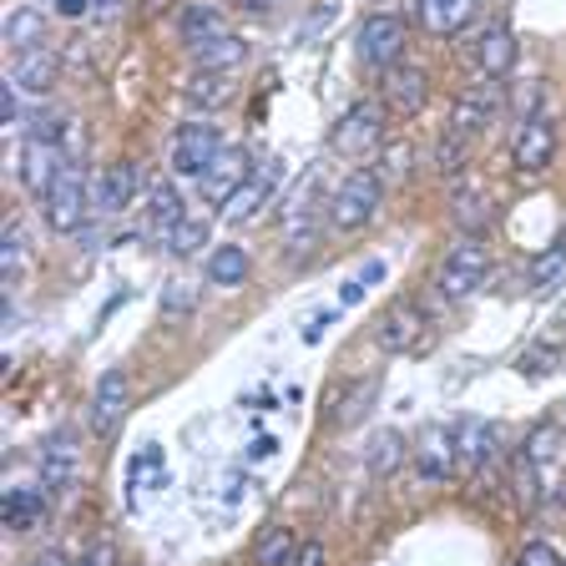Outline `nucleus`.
<instances>
[{
	"label": "nucleus",
	"mask_w": 566,
	"mask_h": 566,
	"mask_svg": "<svg viewBox=\"0 0 566 566\" xmlns=\"http://www.w3.org/2000/svg\"><path fill=\"white\" fill-rule=\"evenodd\" d=\"M208 279L218 283V289H238V283H248V248L238 243H223L208 253Z\"/></svg>",
	"instance_id": "26"
},
{
	"label": "nucleus",
	"mask_w": 566,
	"mask_h": 566,
	"mask_svg": "<svg viewBox=\"0 0 566 566\" xmlns=\"http://www.w3.org/2000/svg\"><path fill=\"white\" fill-rule=\"evenodd\" d=\"M46 511V491H35V485H15L6 491V526L11 531H31Z\"/></svg>",
	"instance_id": "27"
},
{
	"label": "nucleus",
	"mask_w": 566,
	"mask_h": 566,
	"mask_svg": "<svg viewBox=\"0 0 566 566\" xmlns=\"http://www.w3.org/2000/svg\"><path fill=\"white\" fill-rule=\"evenodd\" d=\"M15 92H21V86H15V82H0V122H15V112H21V102H15Z\"/></svg>",
	"instance_id": "43"
},
{
	"label": "nucleus",
	"mask_w": 566,
	"mask_h": 566,
	"mask_svg": "<svg viewBox=\"0 0 566 566\" xmlns=\"http://www.w3.org/2000/svg\"><path fill=\"white\" fill-rule=\"evenodd\" d=\"M31 566H66V562H61V556L56 552H46V556H35V562Z\"/></svg>",
	"instance_id": "52"
},
{
	"label": "nucleus",
	"mask_w": 566,
	"mask_h": 566,
	"mask_svg": "<svg viewBox=\"0 0 566 566\" xmlns=\"http://www.w3.org/2000/svg\"><path fill=\"white\" fill-rule=\"evenodd\" d=\"M420 339H424V314L415 304H389L385 314H379V324H375V344L385 354H410V349H420Z\"/></svg>",
	"instance_id": "9"
},
{
	"label": "nucleus",
	"mask_w": 566,
	"mask_h": 566,
	"mask_svg": "<svg viewBox=\"0 0 566 566\" xmlns=\"http://www.w3.org/2000/svg\"><path fill=\"white\" fill-rule=\"evenodd\" d=\"M405 460V440L395 436V430H379V436H369V446H365V465H369V475H389L395 465Z\"/></svg>",
	"instance_id": "31"
},
{
	"label": "nucleus",
	"mask_w": 566,
	"mask_h": 566,
	"mask_svg": "<svg viewBox=\"0 0 566 566\" xmlns=\"http://www.w3.org/2000/svg\"><path fill=\"white\" fill-rule=\"evenodd\" d=\"M405 163H410V147H385V172L389 177H400Z\"/></svg>",
	"instance_id": "45"
},
{
	"label": "nucleus",
	"mask_w": 566,
	"mask_h": 566,
	"mask_svg": "<svg viewBox=\"0 0 566 566\" xmlns=\"http://www.w3.org/2000/svg\"><path fill=\"white\" fill-rule=\"evenodd\" d=\"M365 289H369V283H359V279H349V283H344V304H359V298H365Z\"/></svg>",
	"instance_id": "50"
},
{
	"label": "nucleus",
	"mask_w": 566,
	"mask_h": 566,
	"mask_svg": "<svg viewBox=\"0 0 566 566\" xmlns=\"http://www.w3.org/2000/svg\"><path fill=\"white\" fill-rule=\"evenodd\" d=\"M137 188H142V172H137V163H117V167H106L102 172V182H96V198H92V208L96 212H122L127 202H137Z\"/></svg>",
	"instance_id": "17"
},
{
	"label": "nucleus",
	"mask_w": 566,
	"mask_h": 566,
	"mask_svg": "<svg viewBox=\"0 0 566 566\" xmlns=\"http://www.w3.org/2000/svg\"><path fill=\"white\" fill-rule=\"evenodd\" d=\"M147 212H153V233L163 238H172V228L177 223H188V218H182V192L172 188V182H157L153 192H147Z\"/></svg>",
	"instance_id": "25"
},
{
	"label": "nucleus",
	"mask_w": 566,
	"mask_h": 566,
	"mask_svg": "<svg viewBox=\"0 0 566 566\" xmlns=\"http://www.w3.org/2000/svg\"><path fill=\"white\" fill-rule=\"evenodd\" d=\"M375 212H379V177L375 172H349L339 182V192H334V202H329V223L339 228V233H354V228H365Z\"/></svg>",
	"instance_id": "4"
},
{
	"label": "nucleus",
	"mask_w": 566,
	"mask_h": 566,
	"mask_svg": "<svg viewBox=\"0 0 566 566\" xmlns=\"http://www.w3.org/2000/svg\"><path fill=\"white\" fill-rule=\"evenodd\" d=\"M248 177H253V157L243 153V147H223V153L212 157V167L198 177V188L208 202H228L238 188H243Z\"/></svg>",
	"instance_id": "11"
},
{
	"label": "nucleus",
	"mask_w": 566,
	"mask_h": 566,
	"mask_svg": "<svg viewBox=\"0 0 566 566\" xmlns=\"http://www.w3.org/2000/svg\"><path fill=\"white\" fill-rule=\"evenodd\" d=\"M238 6H243V11H269L273 0H238Z\"/></svg>",
	"instance_id": "53"
},
{
	"label": "nucleus",
	"mask_w": 566,
	"mask_h": 566,
	"mask_svg": "<svg viewBox=\"0 0 566 566\" xmlns=\"http://www.w3.org/2000/svg\"><path fill=\"white\" fill-rule=\"evenodd\" d=\"M76 465H82V450H76V440L66 430L41 446V481H46V491H66L76 481Z\"/></svg>",
	"instance_id": "18"
},
{
	"label": "nucleus",
	"mask_w": 566,
	"mask_h": 566,
	"mask_svg": "<svg viewBox=\"0 0 566 566\" xmlns=\"http://www.w3.org/2000/svg\"><path fill=\"white\" fill-rule=\"evenodd\" d=\"M334 318H339V314H334V308H324V314H314V318H308V329H304V339H308V344H318V339H324V324H334Z\"/></svg>",
	"instance_id": "46"
},
{
	"label": "nucleus",
	"mask_w": 566,
	"mask_h": 566,
	"mask_svg": "<svg viewBox=\"0 0 566 566\" xmlns=\"http://www.w3.org/2000/svg\"><path fill=\"white\" fill-rule=\"evenodd\" d=\"M415 475L424 485H446L460 465V450H455V430L450 424H424L420 440H415Z\"/></svg>",
	"instance_id": "5"
},
{
	"label": "nucleus",
	"mask_w": 566,
	"mask_h": 566,
	"mask_svg": "<svg viewBox=\"0 0 566 566\" xmlns=\"http://www.w3.org/2000/svg\"><path fill=\"white\" fill-rule=\"evenodd\" d=\"M511 481H516V491H521V501H526V506H536V501H542V465H536V460L516 455V471H511Z\"/></svg>",
	"instance_id": "38"
},
{
	"label": "nucleus",
	"mask_w": 566,
	"mask_h": 566,
	"mask_svg": "<svg viewBox=\"0 0 566 566\" xmlns=\"http://www.w3.org/2000/svg\"><path fill=\"white\" fill-rule=\"evenodd\" d=\"M436 167H440L446 177H455L460 167H465V137H460V132H455V137H440V147H436Z\"/></svg>",
	"instance_id": "40"
},
{
	"label": "nucleus",
	"mask_w": 566,
	"mask_h": 566,
	"mask_svg": "<svg viewBox=\"0 0 566 566\" xmlns=\"http://www.w3.org/2000/svg\"><path fill=\"white\" fill-rule=\"evenodd\" d=\"M450 212H455V223L465 228V233H481V228L491 223V208H485L475 192H460V198L450 202Z\"/></svg>",
	"instance_id": "37"
},
{
	"label": "nucleus",
	"mask_w": 566,
	"mask_h": 566,
	"mask_svg": "<svg viewBox=\"0 0 566 566\" xmlns=\"http://www.w3.org/2000/svg\"><path fill=\"white\" fill-rule=\"evenodd\" d=\"M516 566H562V556H556L552 542H531L526 552L516 556Z\"/></svg>",
	"instance_id": "42"
},
{
	"label": "nucleus",
	"mask_w": 566,
	"mask_h": 566,
	"mask_svg": "<svg viewBox=\"0 0 566 566\" xmlns=\"http://www.w3.org/2000/svg\"><path fill=\"white\" fill-rule=\"evenodd\" d=\"M208 243V223H198V218H188V223H177L172 228V238H167V253H172V259H192V253H198V248Z\"/></svg>",
	"instance_id": "35"
},
{
	"label": "nucleus",
	"mask_w": 566,
	"mask_h": 566,
	"mask_svg": "<svg viewBox=\"0 0 566 566\" xmlns=\"http://www.w3.org/2000/svg\"><path fill=\"white\" fill-rule=\"evenodd\" d=\"M562 566H566V562H562Z\"/></svg>",
	"instance_id": "56"
},
{
	"label": "nucleus",
	"mask_w": 566,
	"mask_h": 566,
	"mask_svg": "<svg viewBox=\"0 0 566 566\" xmlns=\"http://www.w3.org/2000/svg\"><path fill=\"white\" fill-rule=\"evenodd\" d=\"M66 163H71V157L61 153V142L25 137V147H21V182H25V192L46 198L61 177H66Z\"/></svg>",
	"instance_id": "7"
},
{
	"label": "nucleus",
	"mask_w": 566,
	"mask_h": 566,
	"mask_svg": "<svg viewBox=\"0 0 566 566\" xmlns=\"http://www.w3.org/2000/svg\"><path fill=\"white\" fill-rule=\"evenodd\" d=\"M122 6H127V0H96L92 11H96V21H117V15H122Z\"/></svg>",
	"instance_id": "47"
},
{
	"label": "nucleus",
	"mask_w": 566,
	"mask_h": 566,
	"mask_svg": "<svg viewBox=\"0 0 566 566\" xmlns=\"http://www.w3.org/2000/svg\"><path fill=\"white\" fill-rule=\"evenodd\" d=\"M182 96H188L198 112H218V106H228L238 96V82L228 71H192V82L182 86Z\"/></svg>",
	"instance_id": "22"
},
{
	"label": "nucleus",
	"mask_w": 566,
	"mask_h": 566,
	"mask_svg": "<svg viewBox=\"0 0 566 566\" xmlns=\"http://www.w3.org/2000/svg\"><path fill=\"white\" fill-rule=\"evenodd\" d=\"M481 0H420V25L430 35H455L475 21Z\"/></svg>",
	"instance_id": "20"
},
{
	"label": "nucleus",
	"mask_w": 566,
	"mask_h": 566,
	"mask_svg": "<svg viewBox=\"0 0 566 566\" xmlns=\"http://www.w3.org/2000/svg\"><path fill=\"white\" fill-rule=\"evenodd\" d=\"M142 6H147V11H163V6H167V0H142Z\"/></svg>",
	"instance_id": "54"
},
{
	"label": "nucleus",
	"mask_w": 566,
	"mask_h": 566,
	"mask_svg": "<svg viewBox=\"0 0 566 566\" xmlns=\"http://www.w3.org/2000/svg\"><path fill=\"white\" fill-rule=\"evenodd\" d=\"M375 389H379V379H375V375H369V379H354V385L344 389L339 410H334V424H344V430H349V424H359V415H365L369 405H375Z\"/></svg>",
	"instance_id": "32"
},
{
	"label": "nucleus",
	"mask_w": 566,
	"mask_h": 566,
	"mask_svg": "<svg viewBox=\"0 0 566 566\" xmlns=\"http://www.w3.org/2000/svg\"><path fill=\"white\" fill-rule=\"evenodd\" d=\"M536 102H542V82H521V86H516V96H511V106H516V117H521V122L536 117Z\"/></svg>",
	"instance_id": "41"
},
{
	"label": "nucleus",
	"mask_w": 566,
	"mask_h": 566,
	"mask_svg": "<svg viewBox=\"0 0 566 566\" xmlns=\"http://www.w3.org/2000/svg\"><path fill=\"white\" fill-rule=\"evenodd\" d=\"M556 506H566V485H562V491H556Z\"/></svg>",
	"instance_id": "55"
},
{
	"label": "nucleus",
	"mask_w": 566,
	"mask_h": 566,
	"mask_svg": "<svg viewBox=\"0 0 566 566\" xmlns=\"http://www.w3.org/2000/svg\"><path fill=\"white\" fill-rule=\"evenodd\" d=\"M6 41H11L15 51H35L41 41H46V15L31 11V6L11 11V15H6Z\"/></svg>",
	"instance_id": "30"
},
{
	"label": "nucleus",
	"mask_w": 566,
	"mask_h": 566,
	"mask_svg": "<svg viewBox=\"0 0 566 566\" xmlns=\"http://www.w3.org/2000/svg\"><path fill=\"white\" fill-rule=\"evenodd\" d=\"M405 41H410V31H405L400 15H369L359 25V35H354V56L365 61L369 71H389V66H400Z\"/></svg>",
	"instance_id": "2"
},
{
	"label": "nucleus",
	"mask_w": 566,
	"mask_h": 566,
	"mask_svg": "<svg viewBox=\"0 0 566 566\" xmlns=\"http://www.w3.org/2000/svg\"><path fill=\"white\" fill-rule=\"evenodd\" d=\"M76 566H112V546H106V542H102V546H92V552H86Z\"/></svg>",
	"instance_id": "48"
},
{
	"label": "nucleus",
	"mask_w": 566,
	"mask_h": 566,
	"mask_svg": "<svg viewBox=\"0 0 566 566\" xmlns=\"http://www.w3.org/2000/svg\"><path fill=\"white\" fill-rule=\"evenodd\" d=\"M475 66H481L485 82H501L516 66V35H511L506 21H491L481 35H475Z\"/></svg>",
	"instance_id": "16"
},
{
	"label": "nucleus",
	"mask_w": 566,
	"mask_h": 566,
	"mask_svg": "<svg viewBox=\"0 0 566 566\" xmlns=\"http://www.w3.org/2000/svg\"><path fill=\"white\" fill-rule=\"evenodd\" d=\"M41 208H46V223L56 228V233H76V228L86 223V182H82V172H71L66 167V177L46 192Z\"/></svg>",
	"instance_id": "12"
},
{
	"label": "nucleus",
	"mask_w": 566,
	"mask_h": 566,
	"mask_svg": "<svg viewBox=\"0 0 566 566\" xmlns=\"http://www.w3.org/2000/svg\"><path fill=\"white\" fill-rule=\"evenodd\" d=\"M177 31H182V41L188 46H202V41H212V35L228 31V15L218 0H188L182 6V15H177Z\"/></svg>",
	"instance_id": "19"
},
{
	"label": "nucleus",
	"mask_w": 566,
	"mask_h": 566,
	"mask_svg": "<svg viewBox=\"0 0 566 566\" xmlns=\"http://www.w3.org/2000/svg\"><path fill=\"white\" fill-rule=\"evenodd\" d=\"M11 82L21 86V92H31V96H46L51 86H56V56H51L46 46H35V51H21V56H15V71H11Z\"/></svg>",
	"instance_id": "21"
},
{
	"label": "nucleus",
	"mask_w": 566,
	"mask_h": 566,
	"mask_svg": "<svg viewBox=\"0 0 566 566\" xmlns=\"http://www.w3.org/2000/svg\"><path fill=\"white\" fill-rule=\"evenodd\" d=\"M157 304H163L167 318H188L192 308H198V283H192V279H172L163 289V298H157Z\"/></svg>",
	"instance_id": "34"
},
{
	"label": "nucleus",
	"mask_w": 566,
	"mask_h": 566,
	"mask_svg": "<svg viewBox=\"0 0 566 566\" xmlns=\"http://www.w3.org/2000/svg\"><path fill=\"white\" fill-rule=\"evenodd\" d=\"M0 269H6V279H21V269H25V233H21V223H6V233H0Z\"/></svg>",
	"instance_id": "36"
},
{
	"label": "nucleus",
	"mask_w": 566,
	"mask_h": 566,
	"mask_svg": "<svg viewBox=\"0 0 566 566\" xmlns=\"http://www.w3.org/2000/svg\"><path fill=\"white\" fill-rule=\"evenodd\" d=\"M375 279H385V263H379V259H369L365 269H359V283H375Z\"/></svg>",
	"instance_id": "51"
},
{
	"label": "nucleus",
	"mask_w": 566,
	"mask_h": 566,
	"mask_svg": "<svg viewBox=\"0 0 566 566\" xmlns=\"http://www.w3.org/2000/svg\"><path fill=\"white\" fill-rule=\"evenodd\" d=\"M127 400H132V385L122 369H106L102 379H96L92 389V405H86V424H92L96 436H112L117 430V420L127 415Z\"/></svg>",
	"instance_id": "10"
},
{
	"label": "nucleus",
	"mask_w": 566,
	"mask_h": 566,
	"mask_svg": "<svg viewBox=\"0 0 566 566\" xmlns=\"http://www.w3.org/2000/svg\"><path fill=\"white\" fill-rule=\"evenodd\" d=\"M495 112H501V82H475V86H465V92L455 96V112H450V122H455L460 137H471V132L491 127Z\"/></svg>",
	"instance_id": "13"
},
{
	"label": "nucleus",
	"mask_w": 566,
	"mask_h": 566,
	"mask_svg": "<svg viewBox=\"0 0 566 566\" xmlns=\"http://www.w3.org/2000/svg\"><path fill=\"white\" fill-rule=\"evenodd\" d=\"M92 6H96V0H56V11H61V15H86Z\"/></svg>",
	"instance_id": "49"
},
{
	"label": "nucleus",
	"mask_w": 566,
	"mask_h": 566,
	"mask_svg": "<svg viewBox=\"0 0 566 566\" xmlns=\"http://www.w3.org/2000/svg\"><path fill=\"white\" fill-rule=\"evenodd\" d=\"M552 157H556V127H552V122H546V117L521 122L516 142H511V163H516V172L521 177H536V172H546V167H552Z\"/></svg>",
	"instance_id": "8"
},
{
	"label": "nucleus",
	"mask_w": 566,
	"mask_h": 566,
	"mask_svg": "<svg viewBox=\"0 0 566 566\" xmlns=\"http://www.w3.org/2000/svg\"><path fill=\"white\" fill-rule=\"evenodd\" d=\"M218 153H223V132H218V122H188V127L172 137V172L202 177Z\"/></svg>",
	"instance_id": "6"
},
{
	"label": "nucleus",
	"mask_w": 566,
	"mask_h": 566,
	"mask_svg": "<svg viewBox=\"0 0 566 566\" xmlns=\"http://www.w3.org/2000/svg\"><path fill=\"white\" fill-rule=\"evenodd\" d=\"M334 153L339 157H369L385 142V106L379 102H354L334 127Z\"/></svg>",
	"instance_id": "3"
},
{
	"label": "nucleus",
	"mask_w": 566,
	"mask_h": 566,
	"mask_svg": "<svg viewBox=\"0 0 566 566\" xmlns=\"http://www.w3.org/2000/svg\"><path fill=\"white\" fill-rule=\"evenodd\" d=\"M298 556V542L289 526H269L259 536V546H253V566H294Z\"/></svg>",
	"instance_id": "28"
},
{
	"label": "nucleus",
	"mask_w": 566,
	"mask_h": 566,
	"mask_svg": "<svg viewBox=\"0 0 566 566\" xmlns=\"http://www.w3.org/2000/svg\"><path fill=\"white\" fill-rule=\"evenodd\" d=\"M273 182H279V157H269V163H263L259 172L248 177L243 188H238L233 198L223 202V218H228V223H233V228L253 223V218H259V212H263V202L273 198Z\"/></svg>",
	"instance_id": "14"
},
{
	"label": "nucleus",
	"mask_w": 566,
	"mask_h": 566,
	"mask_svg": "<svg viewBox=\"0 0 566 566\" xmlns=\"http://www.w3.org/2000/svg\"><path fill=\"white\" fill-rule=\"evenodd\" d=\"M455 450L465 465H485V460L495 455V424H485L481 415H465V420L455 424Z\"/></svg>",
	"instance_id": "24"
},
{
	"label": "nucleus",
	"mask_w": 566,
	"mask_h": 566,
	"mask_svg": "<svg viewBox=\"0 0 566 566\" xmlns=\"http://www.w3.org/2000/svg\"><path fill=\"white\" fill-rule=\"evenodd\" d=\"M243 56H248V41L243 35H233V31L212 35V41H202V46H192V66L198 71H233V66H243Z\"/></svg>",
	"instance_id": "23"
},
{
	"label": "nucleus",
	"mask_w": 566,
	"mask_h": 566,
	"mask_svg": "<svg viewBox=\"0 0 566 566\" xmlns=\"http://www.w3.org/2000/svg\"><path fill=\"white\" fill-rule=\"evenodd\" d=\"M485 273H491V248L475 243V238H460V243H450L446 263H440L436 289H440V298H450V304H465V298L485 283Z\"/></svg>",
	"instance_id": "1"
},
{
	"label": "nucleus",
	"mask_w": 566,
	"mask_h": 566,
	"mask_svg": "<svg viewBox=\"0 0 566 566\" xmlns=\"http://www.w3.org/2000/svg\"><path fill=\"white\" fill-rule=\"evenodd\" d=\"M562 273H566V233H556L552 243H546L542 253L531 259V269H526V283H531V289H552V283L562 279Z\"/></svg>",
	"instance_id": "29"
},
{
	"label": "nucleus",
	"mask_w": 566,
	"mask_h": 566,
	"mask_svg": "<svg viewBox=\"0 0 566 566\" xmlns=\"http://www.w3.org/2000/svg\"><path fill=\"white\" fill-rule=\"evenodd\" d=\"M283 238H289V243H283V259H289V263H304L308 253L318 248V223L308 218V212H294V218H289V233H283Z\"/></svg>",
	"instance_id": "33"
},
{
	"label": "nucleus",
	"mask_w": 566,
	"mask_h": 566,
	"mask_svg": "<svg viewBox=\"0 0 566 566\" xmlns=\"http://www.w3.org/2000/svg\"><path fill=\"white\" fill-rule=\"evenodd\" d=\"M324 556H329L324 552V542H304L298 546V556H294V566H324Z\"/></svg>",
	"instance_id": "44"
},
{
	"label": "nucleus",
	"mask_w": 566,
	"mask_h": 566,
	"mask_svg": "<svg viewBox=\"0 0 566 566\" xmlns=\"http://www.w3.org/2000/svg\"><path fill=\"white\" fill-rule=\"evenodd\" d=\"M556 440H562V430H556V424H542V430H531V436H526L521 455L542 465V460H552V455H556Z\"/></svg>",
	"instance_id": "39"
},
{
	"label": "nucleus",
	"mask_w": 566,
	"mask_h": 566,
	"mask_svg": "<svg viewBox=\"0 0 566 566\" xmlns=\"http://www.w3.org/2000/svg\"><path fill=\"white\" fill-rule=\"evenodd\" d=\"M385 106H395L400 117H415V112H424V102H430V76H424V66H389L385 71Z\"/></svg>",
	"instance_id": "15"
}]
</instances>
